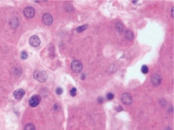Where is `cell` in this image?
Segmentation results:
<instances>
[{
  "instance_id": "17",
  "label": "cell",
  "mask_w": 174,
  "mask_h": 130,
  "mask_svg": "<svg viewBox=\"0 0 174 130\" xmlns=\"http://www.w3.org/2000/svg\"><path fill=\"white\" fill-rule=\"evenodd\" d=\"M126 36L127 37V38L128 39H132V38L133 35L132 34L131 32L128 31L127 32H126Z\"/></svg>"
},
{
  "instance_id": "16",
  "label": "cell",
  "mask_w": 174,
  "mask_h": 130,
  "mask_svg": "<svg viewBox=\"0 0 174 130\" xmlns=\"http://www.w3.org/2000/svg\"><path fill=\"white\" fill-rule=\"evenodd\" d=\"M56 92L57 94L58 95H61L62 94L63 91V90L62 88L58 87L56 89Z\"/></svg>"
},
{
  "instance_id": "3",
  "label": "cell",
  "mask_w": 174,
  "mask_h": 130,
  "mask_svg": "<svg viewBox=\"0 0 174 130\" xmlns=\"http://www.w3.org/2000/svg\"><path fill=\"white\" fill-rule=\"evenodd\" d=\"M41 101V98L39 95H35L30 99L29 104L32 107H35L38 106Z\"/></svg>"
},
{
  "instance_id": "2",
  "label": "cell",
  "mask_w": 174,
  "mask_h": 130,
  "mask_svg": "<svg viewBox=\"0 0 174 130\" xmlns=\"http://www.w3.org/2000/svg\"><path fill=\"white\" fill-rule=\"evenodd\" d=\"M71 68L73 72L79 73L82 70L83 66L80 61L77 60H75L72 62Z\"/></svg>"
},
{
  "instance_id": "15",
  "label": "cell",
  "mask_w": 174,
  "mask_h": 130,
  "mask_svg": "<svg viewBox=\"0 0 174 130\" xmlns=\"http://www.w3.org/2000/svg\"><path fill=\"white\" fill-rule=\"evenodd\" d=\"M106 97H107V98H108V100H112L114 98V95L112 93H109L108 94H107Z\"/></svg>"
},
{
  "instance_id": "1",
  "label": "cell",
  "mask_w": 174,
  "mask_h": 130,
  "mask_svg": "<svg viewBox=\"0 0 174 130\" xmlns=\"http://www.w3.org/2000/svg\"><path fill=\"white\" fill-rule=\"evenodd\" d=\"M34 76L37 81L43 82L47 80L48 75L45 71H36L34 73Z\"/></svg>"
},
{
  "instance_id": "12",
  "label": "cell",
  "mask_w": 174,
  "mask_h": 130,
  "mask_svg": "<svg viewBox=\"0 0 174 130\" xmlns=\"http://www.w3.org/2000/svg\"><path fill=\"white\" fill-rule=\"evenodd\" d=\"M148 67L146 65H143L141 67V71L143 74H147L148 72Z\"/></svg>"
},
{
  "instance_id": "8",
  "label": "cell",
  "mask_w": 174,
  "mask_h": 130,
  "mask_svg": "<svg viewBox=\"0 0 174 130\" xmlns=\"http://www.w3.org/2000/svg\"><path fill=\"white\" fill-rule=\"evenodd\" d=\"M152 83L155 86H157L160 84L161 82V78L160 76L157 74H154L151 77Z\"/></svg>"
},
{
  "instance_id": "7",
  "label": "cell",
  "mask_w": 174,
  "mask_h": 130,
  "mask_svg": "<svg viewBox=\"0 0 174 130\" xmlns=\"http://www.w3.org/2000/svg\"><path fill=\"white\" fill-rule=\"evenodd\" d=\"M30 44L32 46L37 47L41 43V41L38 36L34 35L30 37L29 39Z\"/></svg>"
},
{
  "instance_id": "11",
  "label": "cell",
  "mask_w": 174,
  "mask_h": 130,
  "mask_svg": "<svg viewBox=\"0 0 174 130\" xmlns=\"http://www.w3.org/2000/svg\"><path fill=\"white\" fill-rule=\"evenodd\" d=\"M25 130H35V127L34 125L33 124H27L25 126Z\"/></svg>"
},
{
  "instance_id": "5",
  "label": "cell",
  "mask_w": 174,
  "mask_h": 130,
  "mask_svg": "<svg viewBox=\"0 0 174 130\" xmlns=\"http://www.w3.org/2000/svg\"><path fill=\"white\" fill-rule=\"evenodd\" d=\"M35 14V10L33 7H27L24 10V14L27 18H31L34 16Z\"/></svg>"
},
{
  "instance_id": "13",
  "label": "cell",
  "mask_w": 174,
  "mask_h": 130,
  "mask_svg": "<svg viewBox=\"0 0 174 130\" xmlns=\"http://www.w3.org/2000/svg\"><path fill=\"white\" fill-rule=\"evenodd\" d=\"M77 93V89L76 88H73L70 91V94L71 96L72 97H75Z\"/></svg>"
},
{
  "instance_id": "14",
  "label": "cell",
  "mask_w": 174,
  "mask_h": 130,
  "mask_svg": "<svg viewBox=\"0 0 174 130\" xmlns=\"http://www.w3.org/2000/svg\"><path fill=\"white\" fill-rule=\"evenodd\" d=\"M21 57L23 60H25L28 57V55L27 53L25 51H23L21 53Z\"/></svg>"
},
{
  "instance_id": "4",
  "label": "cell",
  "mask_w": 174,
  "mask_h": 130,
  "mask_svg": "<svg viewBox=\"0 0 174 130\" xmlns=\"http://www.w3.org/2000/svg\"><path fill=\"white\" fill-rule=\"evenodd\" d=\"M121 101L124 104L127 105H129L132 102V98L129 94L124 93L122 95L121 97Z\"/></svg>"
},
{
  "instance_id": "10",
  "label": "cell",
  "mask_w": 174,
  "mask_h": 130,
  "mask_svg": "<svg viewBox=\"0 0 174 130\" xmlns=\"http://www.w3.org/2000/svg\"><path fill=\"white\" fill-rule=\"evenodd\" d=\"M88 25L86 24L79 26L76 28V31H77V32L81 33L82 32L85 31V30H86L87 28H88Z\"/></svg>"
},
{
  "instance_id": "9",
  "label": "cell",
  "mask_w": 174,
  "mask_h": 130,
  "mask_svg": "<svg viewBox=\"0 0 174 130\" xmlns=\"http://www.w3.org/2000/svg\"><path fill=\"white\" fill-rule=\"evenodd\" d=\"M25 93V91L24 89H17L14 92V97L16 99L20 100L23 98Z\"/></svg>"
},
{
  "instance_id": "6",
  "label": "cell",
  "mask_w": 174,
  "mask_h": 130,
  "mask_svg": "<svg viewBox=\"0 0 174 130\" xmlns=\"http://www.w3.org/2000/svg\"><path fill=\"white\" fill-rule=\"evenodd\" d=\"M42 19L43 22L46 25H51L52 24L53 22V19L52 16L49 13L44 14Z\"/></svg>"
}]
</instances>
